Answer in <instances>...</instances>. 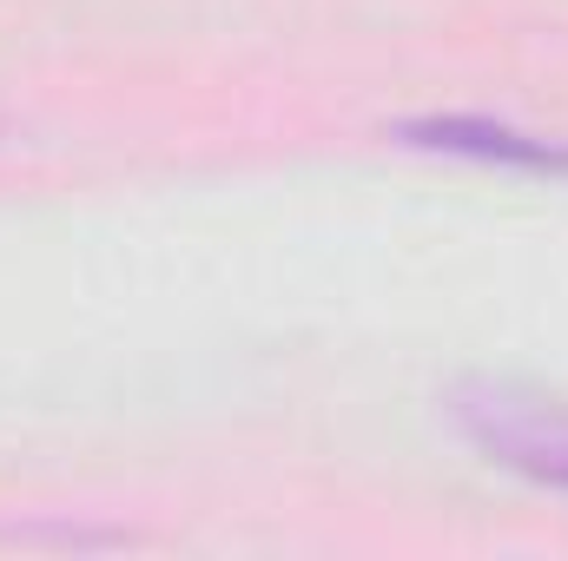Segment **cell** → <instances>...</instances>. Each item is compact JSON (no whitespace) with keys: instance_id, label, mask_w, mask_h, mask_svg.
<instances>
[{"instance_id":"2","label":"cell","mask_w":568,"mask_h":561,"mask_svg":"<svg viewBox=\"0 0 568 561\" xmlns=\"http://www.w3.org/2000/svg\"><path fill=\"white\" fill-rule=\"evenodd\" d=\"M410 145H436V152H456V159H483V165H523V172H568V140H536L523 126H503V120H410L404 126Z\"/></svg>"},{"instance_id":"1","label":"cell","mask_w":568,"mask_h":561,"mask_svg":"<svg viewBox=\"0 0 568 561\" xmlns=\"http://www.w3.org/2000/svg\"><path fill=\"white\" fill-rule=\"evenodd\" d=\"M449 422L483 462H496V469H509V476H523L536 489L568 496V404L562 397L476 377V384L449 390Z\"/></svg>"}]
</instances>
